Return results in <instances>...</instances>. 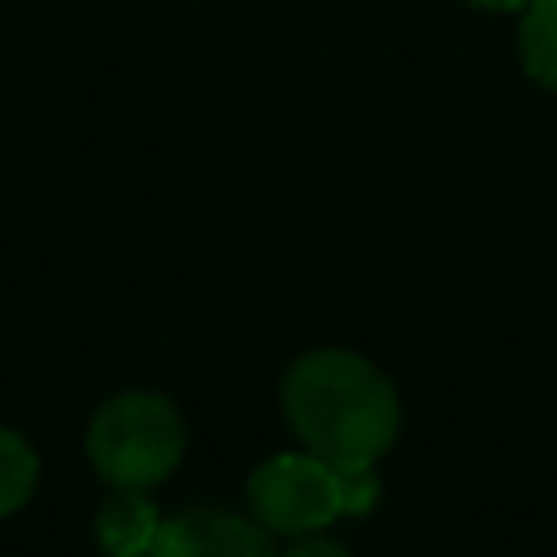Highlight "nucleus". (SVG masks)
Returning <instances> with one entry per match:
<instances>
[{
	"instance_id": "nucleus-1",
	"label": "nucleus",
	"mask_w": 557,
	"mask_h": 557,
	"mask_svg": "<svg viewBox=\"0 0 557 557\" xmlns=\"http://www.w3.org/2000/svg\"><path fill=\"white\" fill-rule=\"evenodd\" d=\"M283 409L305 448L335 470H374L400 426L392 383L366 357L344 348L300 357L287 370Z\"/></svg>"
},
{
	"instance_id": "nucleus-2",
	"label": "nucleus",
	"mask_w": 557,
	"mask_h": 557,
	"mask_svg": "<svg viewBox=\"0 0 557 557\" xmlns=\"http://www.w3.org/2000/svg\"><path fill=\"white\" fill-rule=\"evenodd\" d=\"M87 457L113 487H152L183 457V418L165 396L122 392L96 409Z\"/></svg>"
},
{
	"instance_id": "nucleus-3",
	"label": "nucleus",
	"mask_w": 557,
	"mask_h": 557,
	"mask_svg": "<svg viewBox=\"0 0 557 557\" xmlns=\"http://www.w3.org/2000/svg\"><path fill=\"white\" fill-rule=\"evenodd\" d=\"M248 509L283 535L318 531L344 513V470L313 453H283L248 479Z\"/></svg>"
},
{
	"instance_id": "nucleus-4",
	"label": "nucleus",
	"mask_w": 557,
	"mask_h": 557,
	"mask_svg": "<svg viewBox=\"0 0 557 557\" xmlns=\"http://www.w3.org/2000/svg\"><path fill=\"white\" fill-rule=\"evenodd\" d=\"M148 557H274L270 535L222 509H191L161 522Z\"/></svg>"
},
{
	"instance_id": "nucleus-5",
	"label": "nucleus",
	"mask_w": 557,
	"mask_h": 557,
	"mask_svg": "<svg viewBox=\"0 0 557 557\" xmlns=\"http://www.w3.org/2000/svg\"><path fill=\"white\" fill-rule=\"evenodd\" d=\"M157 531H161L157 505L139 496V487H117V496H109L96 518V540L109 557H148Z\"/></svg>"
},
{
	"instance_id": "nucleus-6",
	"label": "nucleus",
	"mask_w": 557,
	"mask_h": 557,
	"mask_svg": "<svg viewBox=\"0 0 557 557\" xmlns=\"http://www.w3.org/2000/svg\"><path fill=\"white\" fill-rule=\"evenodd\" d=\"M518 48H522L527 74L540 87L557 91V0H535L531 9H522Z\"/></svg>"
},
{
	"instance_id": "nucleus-7",
	"label": "nucleus",
	"mask_w": 557,
	"mask_h": 557,
	"mask_svg": "<svg viewBox=\"0 0 557 557\" xmlns=\"http://www.w3.org/2000/svg\"><path fill=\"white\" fill-rule=\"evenodd\" d=\"M35 479H39V457H35V448H30L17 431H4V426H0V518L17 513V509L30 500Z\"/></svg>"
},
{
	"instance_id": "nucleus-8",
	"label": "nucleus",
	"mask_w": 557,
	"mask_h": 557,
	"mask_svg": "<svg viewBox=\"0 0 557 557\" xmlns=\"http://www.w3.org/2000/svg\"><path fill=\"white\" fill-rule=\"evenodd\" d=\"M283 557H348L335 540H300L296 548H287Z\"/></svg>"
},
{
	"instance_id": "nucleus-9",
	"label": "nucleus",
	"mask_w": 557,
	"mask_h": 557,
	"mask_svg": "<svg viewBox=\"0 0 557 557\" xmlns=\"http://www.w3.org/2000/svg\"><path fill=\"white\" fill-rule=\"evenodd\" d=\"M474 9H492V13H522V9H531L535 0H470Z\"/></svg>"
}]
</instances>
